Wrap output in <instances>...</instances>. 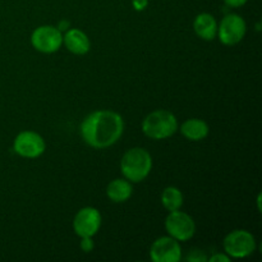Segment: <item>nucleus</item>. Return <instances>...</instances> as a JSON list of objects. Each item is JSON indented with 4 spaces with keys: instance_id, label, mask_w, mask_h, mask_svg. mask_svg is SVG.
<instances>
[{
    "instance_id": "18",
    "label": "nucleus",
    "mask_w": 262,
    "mask_h": 262,
    "mask_svg": "<svg viewBox=\"0 0 262 262\" xmlns=\"http://www.w3.org/2000/svg\"><path fill=\"white\" fill-rule=\"evenodd\" d=\"M132 5L136 10H143L148 5V0H132Z\"/></svg>"
},
{
    "instance_id": "21",
    "label": "nucleus",
    "mask_w": 262,
    "mask_h": 262,
    "mask_svg": "<svg viewBox=\"0 0 262 262\" xmlns=\"http://www.w3.org/2000/svg\"><path fill=\"white\" fill-rule=\"evenodd\" d=\"M68 27H69V22L68 20H61L60 23H59V30L60 31H64V30H68Z\"/></svg>"
},
{
    "instance_id": "3",
    "label": "nucleus",
    "mask_w": 262,
    "mask_h": 262,
    "mask_svg": "<svg viewBox=\"0 0 262 262\" xmlns=\"http://www.w3.org/2000/svg\"><path fill=\"white\" fill-rule=\"evenodd\" d=\"M178 129V120L168 110H155L150 113L142 122V130L152 140H165Z\"/></svg>"
},
{
    "instance_id": "5",
    "label": "nucleus",
    "mask_w": 262,
    "mask_h": 262,
    "mask_svg": "<svg viewBox=\"0 0 262 262\" xmlns=\"http://www.w3.org/2000/svg\"><path fill=\"white\" fill-rule=\"evenodd\" d=\"M166 232L169 233L171 238L179 242H186L191 239L196 232V224L193 219L186 212H182L179 210L170 211V214L165 219Z\"/></svg>"
},
{
    "instance_id": "15",
    "label": "nucleus",
    "mask_w": 262,
    "mask_h": 262,
    "mask_svg": "<svg viewBox=\"0 0 262 262\" xmlns=\"http://www.w3.org/2000/svg\"><path fill=\"white\" fill-rule=\"evenodd\" d=\"M161 204L168 211H176L183 205V194L177 187H166L161 193Z\"/></svg>"
},
{
    "instance_id": "12",
    "label": "nucleus",
    "mask_w": 262,
    "mask_h": 262,
    "mask_svg": "<svg viewBox=\"0 0 262 262\" xmlns=\"http://www.w3.org/2000/svg\"><path fill=\"white\" fill-rule=\"evenodd\" d=\"M194 32L204 40H214L217 33V23L215 18L209 13H201L193 22Z\"/></svg>"
},
{
    "instance_id": "8",
    "label": "nucleus",
    "mask_w": 262,
    "mask_h": 262,
    "mask_svg": "<svg viewBox=\"0 0 262 262\" xmlns=\"http://www.w3.org/2000/svg\"><path fill=\"white\" fill-rule=\"evenodd\" d=\"M45 141L32 130L20 132L13 142V150L17 155L27 159H36L45 152Z\"/></svg>"
},
{
    "instance_id": "16",
    "label": "nucleus",
    "mask_w": 262,
    "mask_h": 262,
    "mask_svg": "<svg viewBox=\"0 0 262 262\" xmlns=\"http://www.w3.org/2000/svg\"><path fill=\"white\" fill-rule=\"evenodd\" d=\"M81 250L83 251V252L89 253L91 252L92 250H94L95 245H94V241H92V237H83L81 241Z\"/></svg>"
},
{
    "instance_id": "10",
    "label": "nucleus",
    "mask_w": 262,
    "mask_h": 262,
    "mask_svg": "<svg viewBox=\"0 0 262 262\" xmlns=\"http://www.w3.org/2000/svg\"><path fill=\"white\" fill-rule=\"evenodd\" d=\"M150 257L154 262H178L182 257L181 245L171 237L159 238L151 246Z\"/></svg>"
},
{
    "instance_id": "20",
    "label": "nucleus",
    "mask_w": 262,
    "mask_h": 262,
    "mask_svg": "<svg viewBox=\"0 0 262 262\" xmlns=\"http://www.w3.org/2000/svg\"><path fill=\"white\" fill-rule=\"evenodd\" d=\"M225 4L230 8H239L247 3V0H224Z\"/></svg>"
},
{
    "instance_id": "4",
    "label": "nucleus",
    "mask_w": 262,
    "mask_h": 262,
    "mask_svg": "<svg viewBox=\"0 0 262 262\" xmlns=\"http://www.w3.org/2000/svg\"><path fill=\"white\" fill-rule=\"evenodd\" d=\"M224 250L229 257L245 258L252 255L256 250L255 237L243 229L233 230L224 238Z\"/></svg>"
},
{
    "instance_id": "1",
    "label": "nucleus",
    "mask_w": 262,
    "mask_h": 262,
    "mask_svg": "<svg viewBox=\"0 0 262 262\" xmlns=\"http://www.w3.org/2000/svg\"><path fill=\"white\" fill-rule=\"evenodd\" d=\"M123 130V118L112 110L91 113L81 124L82 138L94 148H106L113 146L122 137Z\"/></svg>"
},
{
    "instance_id": "19",
    "label": "nucleus",
    "mask_w": 262,
    "mask_h": 262,
    "mask_svg": "<svg viewBox=\"0 0 262 262\" xmlns=\"http://www.w3.org/2000/svg\"><path fill=\"white\" fill-rule=\"evenodd\" d=\"M230 261V257L228 255H223V253H215L214 256L210 257V262H228Z\"/></svg>"
},
{
    "instance_id": "6",
    "label": "nucleus",
    "mask_w": 262,
    "mask_h": 262,
    "mask_svg": "<svg viewBox=\"0 0 262 262\" xmlns=\"http://www.w3.org/2000/svg\"><path fill=\"white\" fill-rule=\"evenodd\" d=\"M31 43L41 53H55L63 43V35L58 27L54 26H41L32 32Z\"/></svg>"
},
{
    "instance_id": "7",
    "label": "nucleus",
    "mask_w": 262,
    "mask_h": 262,
    "mask_svg": "<svg viewBox=\"0 0 262 262\" xmlns=\"http://www.w3.org/2000/svg\"><path fill=\"white\" fill-rule=\"evenodd\" d=\"M246 26L245 19L238 14H228L222 19L220 25L217 26V33L219 40L224 45H235L241 42L246 35Z\"/></svg>"
},
{
    "instance_id": "11",
    "label": "nucleus",
    "mask_w": 262,
    "mask_h": 262,
    "mask_svg": "<svg viewBox=\"0 0 262 262\" xmlns=\"http://www.w3.org/2000/svg\"><path fill=\"white\" fill-rule=\"evenodd\" d=\"M63 42L71 53L77 54V55H83L89 53L90 46H91L86 33L77 28L67 31L66 35L63 36Z\"/></svg>"
},
{
    "instance_id": "14",
    "label": "nucleus",
    "mask_w": 262,
    "mask_h": 262,
    "mask_svg": "<svg viewBox=\"0 0 262 262\" xmlns=\"http://www.w3.org/2000/svg\"><path fill=\"white\" fill-rule=\"evenodd\" d=\"M106 194L113 202H125L132 196V186L127 179H114L107 184Z\"/></svg>"
},
{
    "instance_id": "17",
    "label": "nucleus",
    "mask_w": 262,
    "mask_h": 262,
    "mask_svg": "<svg viewBox=\"0 0 262 262\" xmlns=\"http://www.w3.org/2000/svg\"><path fill=\"white\" fill-rule=\"evenodd\" d=\"M187 261L205 262V261H207V257L204 255V253H201V251H192V252L188 255V257H187Z\"/></svg>"
},
{
    "instance_id": "9",
    "label": "nucleus",
    "mask_w": 262,
    "mask_h": 262,
    "mask_svg": "<svg viewBox=\"0 0 262 262\" xmlns=\"http://www.w3.org/2000/svg\"><path fill=\"white\" fill-rule=\"evenodd\" d=\"M101 227V214L95 207H83L76 214L73 229L81 238L94 237Z\"/></svg>"
},
{
    "instance_id": "13",
    "label": "nucleus",
    "mask_w": 262,
    "mask_h": 262,
    "mask_svg": "<svg viewBox=\"0 0 262 262\" xmlns=\"http://www.w3.org/2000/svg\"><path fill=\"white\" fill-rule=\"evenodd\" d=\"M181 132L187 140L189 141H201L207 137L209 135V125L205 120L197 119H188L181 125Z\"/></svg>"
},
{
    "instance_id": "2",
    "label": "nucleus",
    "mask_w": 262,
    "mask_h": 262,
    "mask_svg": "<svg viewBox=\"0 0 262 262\" xmlns=\"http://www.w3.org/2000/svg\"><path fill=\"white\" fill-rule=\"evenodd\" d=\"M152 168L151 155L141 147L128 150L120 160V170L125 179L133 183L142 182L150 174Z\"/></svg>"
}]
</instances>
